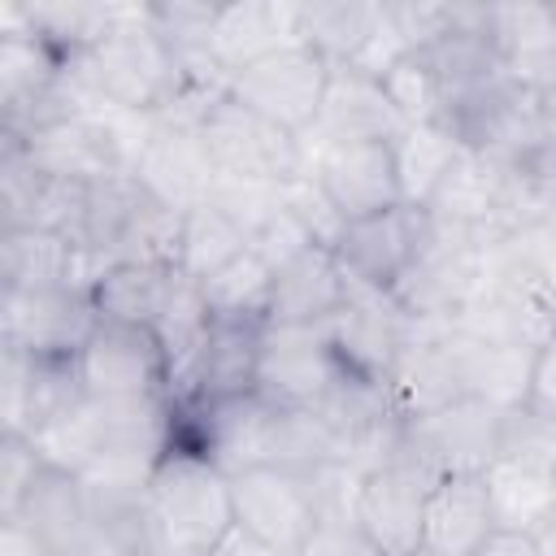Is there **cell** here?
Here are the masks:
<instances>
[{
  "mask_svg": "<svg viewBox=\"0 0 556 556\" xmlns=\"http://www.w3.org/2000/svg\"><path fill=\"white\" fill-rule=\"evenodd\" d=\"M70 74L91 100L156 117L178 87V52L156 35L143 0L126 4L117 26L78 61H70Z\"/></svg>",
  "mask_w": 556,
  "mask_h": 556,
  "instance_id": "1",
  "label": "cell"
},
{
  "mask_svg": "<svg viewBox=\"0 0 556 556\" xmlns=\"http://www.w3.org/2000/svg\"><path fill=\"white\" fill-rule=\"evenodd\" d=\"M148 517L161 556H208L235 526L230 473L200 452L169 447L148 486Z\"/></svg>",
  "mask_w": 556,
  "mask_h": 556,
  "instance_id": "2",
  "label": "cell"
},
{
  "mask_svg": "<svg viewBox=\"0 0 556 556\" xmlns=\"http://www.w3.org/2000/svg\"><path fill=\"white\" fill-rule=\"evenodd\" d=\"M495 243H486L482 235L439 222L426 213V235L421 248L413 256V265L404 269V278L395 282V304L426 326H452V317L469 304V295L482 287L486 278V252Z\"/></svg>",
  "mask_w": 556,
  "mask_h": 556,
  "instance_id": "3",
  "label": "cell"
},
{
  "mask_svg": "<svg viewBox=\"0 0 556 556\" xmlns=\"http://www.w3.org/2000/svg\"><path fill=\"white\" fill-rule=\"evenodd\" d=\"M452 330L500 343V348H526L539 352L556 339V295H547L539 282H530L521 269L486 252V278L469 295V304L452 317Z\"/></svg>",
  "mask_w": 556,
  "mask_h": 556,
  "instance_id": "4",
  "label": "cell"
},
{
  "mask_svg": "<svg viewBox=\"0 0 556 556\" xmlns=\"http://www.w3.org/2000/svg\"><path fill=\"white\" fill-rule=\"evenodd\" d=\"M413 334H417V321L395 304L391 291H369L356 282H352L348 304L326 321V343H330L334 365L348 378H361L369 387L391 382Z\"/></svg>",
  "mask_w": 556,
  "mask_h": 556,
  "instance_id": "5",
  "label": "cell"
},
{
  "mask_svg": "<svg viewBox=\"0 0 556 556\" xmlns=\"http://www.w3.org/2000/svg\"><path fill=\"white\" fill-rule=\"evenodd\" d=\"M200 139L213 156L217 178H256V182H295L304 174V135L274 126L235 96H226L200 126Z\"/></svg>",
  "mask_w": 556,
  "mask_h": 556,
  "instance_id": "6",
  "label": "cell"
},
{
  "mask_svg": "<svg viewBox=\"0 0 556 556\" xmlns=\"http://www.w3.org/2000/svg\"><path fill=\"white\" fill-rule=\"evenodd\" d=\"M304 174L321 187L343 222L404 204L391 143L382 139H313L304 135Z\"/></svg>",
  "mask_w": 556,
  "mask_h": 556,
  "instance_id": "7",
  "label": "cell"
},
{
  "mask_svg": "<svg viewBox=\"0 0 556 556\" xmlns=\"http://www.w3.org/2000/svg\"><path fill=\"white\" fill-rule=\"evenodd\" d=\"M74 369H78L83 391L104 404L169 395V356L152 326L100 317V326L83 343Z\"/></svg>",
  "mask_w": 556,
  "mask_h": 556,
  "instance_id": "8",
  "label": "cell"
},
{
  "mask_svg": "<svg viewBox=\"0 0 556 556\" xmlns=\"http://www.w3.org/2000/svg\"><path fill=\"white\" fill-rule=\"evenodd\" d=\"M100 313L83 287L0 291V348L30 361H78Z\"/></svg>",
  "mask_w": 556,
  "mask_h": 556,
  "instance_id": "9",
  "label": "cell"
},
{
  "mask_svg": "<svg viewBox=\"0 0 556 556\" xmlns=\"http://www.w3.org/2000/svg\"><path fill=\"white\" fill-rule=\"evenodd\" d=\"M330 83V61L304 43H287L230 78V96L252 113L269 117L291 135H308L317 126L321 100Z\"/></svg>",
  "mask_w": 556,
  "mask_h": 556,
  "instance_id": "10",
  "label": "cell"
},
{
  "mask_svg": "<svg viewBox=\"0 0 556 556\" xmlns=\"http://www.w3.org/2000/svg\"><path fill=\"white\" fill-rule=\"evenodd\" d=\"M500 408L465 395L452 400L426 417L404 421V447L400 456L417 460L434 478L452 473H486L500 456Z\"/></svg>",
  "mask_w": 556,
  "mask_h": 556,
  "instance_id": "11",
  "label": "cell"
},
{
  "mask_svg": "<svg viewBox=\"0 0 556 556\" xmlns=\"http://www.w3.org/2000/svg\"><path fill=\"white\" fill-rule=\"evenodd\" d=\"M91 182L39 169L26 148L0 143V230H56L78 243Z\"/></svg>",
  "mask_w": 556,
  "mask_h": 556,
  "instance_id": "12",
  "label": "cell"
},
{
  "mask_svg": "<svg viewBox=\"0 0 556 556\" xmlns=\"http://www.w3.org/2000/svg\"><path fill=\"white\" fill-rule=\"evenodd\" d=\"M434 473L408 456L365 473L356 500V526L382 556H408L426 543V500L434 491Z\"/></svg>",
  "mask_w": 556,
  "mask_h": 556,
  "instance_id": "13",
  "label": "cell"
},
{
  "mask_svg": "<svg viewBox=\"0 0 556 556\" xmlns=\"http://www.w3.org/2000/svg\"><path fill=\"white\" fill-rule=\"evenodd\" d=\"M230 504H235V526L269 539L291 556L300 552V543L317 521L308 473L287 465H252L230 473Z\"/></svg>",
  "mask_w": 556,
  "mask_h": 556,
  "instance_id": "14",
  "label": "cell"
},
{
  "mask_svg": "<svg viewBox=\"0 0 556 556\" xmlns=\"http://www.w3.org/2000/svg\"><path fill=\"white\" fill-rule=\"evenodd\" d=\"M421 235H426V208L395 204L374 217L348 222L330 252L339 256V265L348 269V278L356 287L395 291V282L404 278V269L413 265V256L421 248Z\"/></svg>",
  "mask_w": 556,
  "mask_h": 556,
  "instance_id": "15",
  "label": "cell"
},
{
  "mask_svg": "<svg viewBox=\"0 0 556 556\" xmlns=\"http://www.w3.org/2000/svg\"><path fill=\"white\" fill-rule=\"evenodd\" d=\"M343 369L330 356L326 326H269L261 339L256 395L282 408H313Z\"/></svg>",
  "mask_w": 556,
  "mask_h": 556,
  "instance_id": "16",
  "label": "cell"
},
{
  "mask_svg": "<svg viewBox=\"0 0 556 556\" xmlns=\"http://www.w3.org/2000/svg\"><path fill=\"white\" fill-rule=\"evenodd\" d=\"M265 321L208 317L204 343L187 369V378L169 391V400H235L256 391Z\"/></svg>",
  "mask_w": 556,
  "mask_h": 556,
  "instance_id": "17",
  "label": "cell"
},
{
  "mask_svg": "<svg viewBox=\"0 0 556 556\" xmlns=\"http://www.w3.org/2000/svg\"><path fill=\"white\" fill-rule=\"evenodd\" d=\"M387 400L391 408L413 421L426 417L452 400H465V378H460V348H456V330L452 326H426L417 321V334L408 343V352L400 356L391 382H387Z\"/></svg>",
  "mask_w": 556,
  "mask_h": 556,
  "instance_id": "18",
  "label": "cell"
},
{
  "mask_svg": "<svg viewBox=\"0 0 556 556\" xmlns=\"http://www.w3.org/2000/svg\"><path fill=\"white\" fill-rule=\"evenodd\" d=\"M135 182L148 195H156L161 204H169L178 213H191L208 200V191L217 182V169H213V156H208L195 126L156 122L148 148L135 161Z\"/></svg>",
  "mask_w": 556,
  "mask_h": 556,
  "instance_id": "19",
  "label": "cell"
},
{
  "mask_svg": "<svg viewBox=\"0 0 556 556\" xmlns=\"http://www.w3.org/2000/svg\"><path fill=\"white\" fill-rule=\"evenodd\" d=\"M104 265L56 230H0V291L91 287Z\"/></svg>",
  "mask_w": 556,
  "mask_h": 556,
  "instance_id": "20",
  "label": "cell"
},
{
  "mask_svg": "<svg viewBox=\"0 0 556 556\" xmlns=\"http://www.w3.org/2000/svg\"><path fill=\"white\" fill-rule=\"evenodd\" d=\"M352 295V278L330 248H304L295 261L274 269L269 326H326Z\"/></svg>",
  "mask_w": 556,
  "mask_h": 556,
  "instance_id": "21",
  "label": "cell"
},
{
  "mask_svg": "<svg viewBox=\"0 0 556 556\" xmlns=\"http://www.w3.org/2000/svg\"><path fill=\"white\" fill-rule=\"evenodd\" d=\"M74 395H83L74 361H30L0 348V434L30 439V430Z\"/></svg>",
  "mask_w": 556,
  "mask_h": 556,
  "instance_id": "22",
  "label": "cell"
},
{
  "mask_svg": "<svg viewBox=\"0 0 556 556\" xmlns=\"http://www.w3.org/2000/svg\"><path fill=\"white\" fill-rule=\"evenodd\" d=\"M9 521H22L35 539H43L61 556H87V547L96 539V517H91L78 473H65L52 465H43L35 473L22 508Z\"/></svg>",
  "mask_w": 556,
  "mask_h": 556,
  "instance_id": "23",
  "label": "cell"
},
{
  "mask_svg": "<svg viewBox=\"0 0 556 556\" xmlns=\"http://www.w3.org/2000/svg\"><path fill=\"white\" fill-rule=\"evenodd\" d=\"M400 130H404V122L395 117L378 78H365L352 65H330L326 100H321L317 126L308 130L313 139H382V143H391Z\"/></svg>",
  "mask_w": 556,
  "mask_h": 556,
  "instance_id": "24",
  "label": "cell"
},
{
  "mask_svg": "<svg viewBox=\"0 0 556 556\" xmlns=\"http://www.w3.org/2000/svg\"><path fill=\"white\" fill-rule=\"evenodd\" d=\"M295 43L291 39V0H226L217 4L208 52L226 74Z\"/></svg>",
  "mask_w": 556,
  "mask_h": 556,
  "instance_id": "25",
  "label": "cell"
},
{
  "mask_svg": "<svg viewBox=\"0 0 556 556\" xmlns=\"http://www.w3.org/2000/svg\"><path fill=\"white\" fill-rule=\"evenodd\" d=\"M491 530L495 513L482 473H452L434 482L426 500V547L439 556H469Z\"/></svg>",
  "mask_w": 556,
  "mask_h": 556,
  "instance_id": "26",
  "label": "cell"
},
{
  "mask_svg": "<svg viewBox=\"0 0 556 556\" xmlns=\"http://www.w3.org/2000/svg\"><path fill=\"white\" fill-rule=\"evenodd\" d=\"M178 282V265L161 261H117L96 274L87 287L96 313L104 321H130V326H156Z\"/></svg>",
  "mask_w": 556,
  "mask_h": 556,
  "instance_id": "27",
  "label": "cell"
},
{
  "mask_svg": "<svg viewBox=\"0 0 556 556\" xmlns=\"http://www.w3.org/2000/svg\"><path fill=\"white\" fill-rule=\"evenodd\" d=\"M486 35L517 83H530L556 61V4H486Z\"/></svg>",
  "mask_w": 556,
  "mask_h": 556,
  "instance_id": "28",
  "label": "cell"
},
{
  "mask_svg": "<svg viewBox=\"0 0 556 556\" xmlns=\"http://www.w3.org/2000/svg\"><path fill=\"white\" fill-rule=\"evenodd\" d=\"M382 22V4L365 0H291V39L343 65Z\"/></svg>",
  "mask_w": 556,
  "mask_h": 556,
  "instance_id": "29",
  "label": "cell"
},
{
  "mask_svg": "<svg viewBox=\"0 0 556 556\" xmlns=\"http://www.w3.org/2000/svg\"><path fill=\"white\" fill-rule=\"evenodd\" d=\"M30 447L39 452L43 465L65 469V473H83L109 447V413H104V404L91 400L87 391L74 395L70 404H61L52 417H43L30 430Z\"/></svg>",
  "mask_w": 556,
  "mask_h": 556,
  "instance_id": "30",
  "label": "cell"
},
{
  "mask_svg": "<svg viewBox=\"0 0 556 556\" xmlns=\"http://www.w3.org/2000/svg\"><path fill=\"white\" fill-rule=\"evenodd\" d=\"M456 348H460V378H465V395L508 413L517 404L530 400L534 387V356L526 348H500V343H478L469 334L456 330Z\"/></svg>",
  "mask_w": 556,
  "mask_h": 556,
  "instance_id": "31",
  "label": "cell"
},
{
  "mask_svg": "<svg viewBox=\"0 0 556 556\" xmlns=\"http://www.w3.org/2000/svg\"><path fill=\"white\" fill-rule=\"evenodd\" d=\"M460 139L443 126V122H426V126H404L391 139V156H395V178H400V195L413 208H426L439 191V182L447 178V169L460 156Z\"/></svg>",
  "mask_w": 556,
  "mask_h": 556,
  "instance_id": "32",
  "label": "cell"
},
{
  "mask_svg": "<svg viewBox=\"0 0 556 556\" xmlns=\"http://www.w3.org/2000/svg\"><path fill=\"white\" fill-rule=\"evenodd\" d=\"M482 478H486V495H491V513L500 530L534 534L556 517V473L495 460Z\"/></svg>",
  "mask_w": 556,
  "mask_h": 556,
  "instance_id": "33",
  "label": "cell"
},
{
  "mask_svg": "<svg viewBox=\"0 0 556 556\" xmlns=\"http://www.w3.org/2000/svg\"><path fill=\"white\" fill-rule=\"evenodd\" d=\"M126 4H65V0H35L26 4L22 0V13H26V30L35 39H43L65 65L78 61L87 48H96L122 17Z\"/></svg>",
  "mask_w": 556,
  "mask_h": 556,
  "instance_id": "34",
  "label": "cell"
},
{
  "mask_svg": "<svg viewBox=\"0 0 556 556\" xmlns=\"http://www.w3.org/2000/svg\"><path fill=\"white\" fill-rule=\"evenodd\" d=\"M200 295L208 304V317L265 321L269 295H274V265L256 248H243L235 261H226L217 274L200 282Z\"/></svg>",
  "mask_w": 556,
  "mask_h": 556,
  "instance_id": "35",
  "label": "cell"
},
{
  "mask_svg": "<svg viewBox=\"0 0 556 556\" xmlns=\"http://www.w3.org/2000/svg\"><path fill=\"white\" fill-rule=\"evenodd\" d=\"M65 74H70V65L43 39H35L26 26L13 35H0V109L52 91Z\"/></svg>",
  "mask_w": 556,
  "mask_h": 556,
  "instance_id": "36",
  "label": "cell"
},
{
  "mask_svg": "<svg viewBox=\"0 0 556 556\" xmlns=\"http://www.w3.org/2000/svg\"><path fill=\"white\" fill-rule=\"evenodd\" d=\"M248 248L243 230L235 222H226L213 204H200L191 213H182V239H178V269L195 282H204L208 274H217L226 261H235Z\"/></svg>",
  "mask_w": 556,
  "mask_h": 556,
  "instance_id": "37",
  "label": "cell"
},
{
  "mask_svg": "<svg viewBox=\"0 0 556 556\" xmlns=\"http://www.w3.org/2000/svg\"><path fill=\"white\" fill-rule=\"evenodd\" d=\"M495 460L556 473V408H543L534 400L508 408L500 417V456Z\"/></svg>",
  "mask_w": 556,
  "mask_h": 556,
  "instance_id": "38",
  "label": "cell"
},
{
  "mask_svg": "<svg viewBox=\"0 0 556 556\" xmlns=\"http://www.w3.org/2000/svg\"><path fill=\"white\" fill-rule=\"evenodd\" d=\"M226 222H235L243 230V239L252 243V235H261L287 204V182H256V178H217L208 200Z\"/></svg>",
  "mask_w": 556,
  "mask_h": 556,
  "instance_id": "39",
  "label": "cell"
},
{
  "mask_svg": "<svg viewBox=\"0 0 556 556\" xmlns=\"http://www.w3.org/2000/svg\"><path fill=\"white\" fill-rule=\"evenodd\" d=\"M382 91L395 109V117L404 126H426V122H443V87L430 70V61L421 52H408L387 78Z\"/></svg>",
  "mask_w": 556,
  "mask_h": 556,
  "instance_id": "40",
  "label": "cell"
},
{
  "mask_svg": "<svg viewBox=\"0 0 556 556\" xmlns=\"http://www.w3.org/2000/svg\"><path fill=\"white\" fill-rule=\"evenodd\" d=\"M495 256L508 261L513 269H521L547 295H556V213H543V217L517 226L508 239L495 243Z\"/></svg>",
  "mask_w": 556,
  "mask_h": 556,
  "instance_id": "41",
  "label": "cell"
},
{
  "mask_svg": "<svg viewBox=\"0 0 556 556\" xmlns=\"http://www.w3.org/2000/svg\"><path fill=\"white\" fill-rule=\"evenodd\" d=\"M217 4L213 0H148V22L156 26V35L178 52H208V30H213Z\"/></svg>",
  "mask_w": 556,
  "mask_h": 556,
  "instance_id": "42",
  "label": "cell"
},
{
  "mask_svg": "<svg viewBox=\"0 0 556 556\" xmlns=\"http://www.w3.org/2000/svg\"><path fill=\"white\" fill-rule=\"evenodd\" d=\"M304 473H308L317 517H356V500H361V482H365L361 469H352L343 460H321Z\"/></svg>",
  "mask_w": 556,
  "mask_h": 556,
  "instance_id": "43",
  "label": "cell"
},
{
  "mask_svg": "<svg viewBox=\"0 0 556 556\" xmlns=\"http://www.w3.org/2000/svg\"><path fill=\"white\" fill-rule=\"evenodd\" d=\"M39 469H43V460L30 447V439L0 434V521H9L22 508V500H26V491H30Z\"/></svg>",
  "mask_w": 556,
  "mask_h": 556,
  "instance_id": "44",
  "label": "cell"
},
{
  "mask_svg": "<svg viewBox=\"0 0 556 556\" xmlns=\"http://www.w3.org/2000/svg\"><path fill=\"white\" fill-rule=\"evenodd\" d=\"M287 213L308 230V239L313 243H321V248H334V239H339V230L348 226L339 213H334V204L321 195V187L308 178V174H300L295 182H287Z\"/></svg>",
  "mask_w": 556,
  "mask_h": 556,
  "instance_id": "45",
  "label": "cell"
},
{
  "mask_svg": "<svg viewBox=\"0 0 556 556\" xmlns=\"http://www.w3.org/2000/svg\"><path fill=\"white\" fill-rule=\"evenodd\" d=\"M295 556H382V552L365 539L356 517H317Z\"/></svg>",
  "mask_w": 556,
  "mask_h": 556,
  "instance_id": "46",
  "label": "cell"
},
{
  "mask_svg": "<svg viewBox=\"0 0 556 556\" xmlns=\"http://www.w3.org/2000/svg\"><path fill=\"white\" fill-rule=\"evenodd\" d=\"M248 248H256L274 269H282L287 261H295L304 248H313V239H308V230L287 213V204H282V213L261 230V235H252V243ZM321 248V243H317Z\"/></svg>",
  "mask_w": 556,
  "mask_h": 556,
  "instance_id": "47",
  "label": "cell"
},
{
  "mask_svg": "<svg viewBox=\"0 0 556 556\" xmlns=\"http://www.w3.org/2000/svg\"><path fill=\"white\" fill-rule=\"evenodd\" d=\"M208 556H291V552L274 547L269 539H261V534H252V530H243V526H230V530L217 539V547H213Z\"/></svg>",
  "mask_w": 556,
  "mask_h": 556,
  "instance_id": "48",
  "label": "cell"
},
{
  "mask_svg": "<svg viewBox=\"0 0 556 556\" xmlns=\"http://www.w3.org/2000/svg\"><path fill=\"white\" fill-rule=\"evenodd\" d=\"M469 556H539L534 547V534H521V530H491Z\"/></svg>",
  "mask_w": 556,
  "mask_h": 556,
  "instance_id": "49",
  "label": "cell"
},
{
  "mask_svg": "<svg viewBox=\"0 0 556 556\" xmlns=\"http://www.w3.org/2000/svg\"><path fill=\"white\" fill-rule=\"evenodd\" d=\"M0 556H61L43 539H35L22 521H0Z\"/></svg>",
  "mask_w": 556,
  "mask_h": 556,
  "instance_id": "50",
  "label": "cell"
},
{
  "mask_svg": "<svg viewBox=\"0 0 556 556\" xmlns=\"http://www.w3.org/2000/svg\"><path fill=\"white\" fill-rule=\"evenodd\" d=\"M530 400L543 404V408H556V339L547 348H539L534 356V387H530Z\"/></svg>",
  "mask_w": 556,
  "mask_h": 556,
  "instance_id": "51",
  "label": "cell"
},
{
  "mask_svg": "<svg viewBox=\"0 0 556 556\" xmlns=\"http://www.w3.org/2000/svg\"><path fill=\"white\" fill-rule=\"evenodd\" d=\"M534 547H539V556H556V517L543 530H534Z\"/></svg>",
  "mask_w": 556,
  "mask_h": 556,
  "instance_id": "52",
  "label": "cell"
},
{
  "mask_svg": "<svg viewBox=\"0 0 556 556\" xmlns=\"http://www.w3.org/2000/svg\"><path fill=\"white\" fill-rule=\"evenodd\" d=\"M408 556H439V552H434V547H426V543H421V547H417V552H408Z\"/></svg>",
  "mask_w": 556,
  "mask_h": 556,
  "instance_id": "53",
  "label": "cell"
}]
</instances>
